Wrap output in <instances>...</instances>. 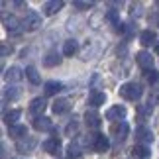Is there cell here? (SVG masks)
Segmentation results:
<instances>
[{"label": "cell", "instance_id": "obj_33", "mask_svg": "<svg viewBox=\"0 0 159 159\" xmlns=\"http://www.w3.org/2000/svg\"><path fill=\"white\" fill-rule=\"evenodd\" d=\"M108 6H112V8H120L122 4H120V2H108Z\"/></svg>", "mask_w": 159, "mask_h": 159}, {"label": "cell", "instance_id": "obj_25", "mask_svg": "<svg viewBox=\"0 0 159 159\" xmlns=\"http://www.w3.org/2000/svg\"><path fill=\"white\" fill-rule=\"evenodd\" d=\"M4 79H6V81H20V79H22V71L18 69V67H10V69H6Z\"/></svg>", "mask_w": 159, "mask_h": 159}, {"label": "cell", "instance_id": "obj_24", "mask_svg": "<svg viewBox=\"0 0 159 159\" xmlns=\"http://www.w3.org/2000/svg\"><path fill=\"white\" fill-rule=\"evenodd\" d=\"M26 77H28V81L32 84H39L41 83V77H39V73H38L35 67H26Z\"/></svg>", "mask_w": 159, "mask_h": 159}, {"label": "cell", "instance_id": "obj_1", "mask_svg": "<svg viewBox=\"0 0 159 159\" xmlns=\"http://www.w3.org/2000/svg\"><path fill=\"white\" fill-rule=\"evenodd\" d=\"M84 143H87L93 151H96V153H104V151H108V148H110L108 138L104 134H89L87 139H84Z\"/></svg>", "mask_w": 159, "mask_h": 159}, {"label": "cell", "instance_id": "obj_30", "mask_svg": "<svg viewBox=\"0 0 159 159\" xmlns=\"http://www.w3.org/2000/svg\"><path fill=\"white\" fill-rule=\"evenodd\" d=\"M145 79H148V83H157L159 81V73L155 69H149V71H145Z\"/></svg>", "mask_w": 159, "mask_h": 159}, {"label": "cell", "instance_id": "obj_7", "mask_svg": "<svg viewBox=\"0 0 159 159\" xmlns=\"http://www.w3.org/2000/svg\"><path fill=\"white\" fill-rule=\"evenodd\" d=\"M136 139H138L142 145H148V143L153 142V134H151L149 128L139 126V128H136Z\"/></svg>", "mask_w": 159, "mask_h": 159}, {"label": "cell", "instance_id": "obj_3", "mask_svg": "<svg viewBox=\"0 0 159 159\" xmlns=\"http://www.w3.org/2000/svg\"><path fill=\"white\" fill-rule=\"evenodd\" d=\"M41 26V16L38 12H28L26 18L22 20V28L26 30V32H35Z\"/></svg>", "mask_w": 159, "mask_h": 159}, {"label": "cell", "instance_id": "obj_6", "mask_svg": "<svg viewBox=\"0 0 159 159\" xmlns=\"http://www.w3.org/2000/svg\"><path fill=\"white\" fill-rule=\"evenodd\" d=\"M41 148H43V151H47V153H51V155H59V153H61V142H59L57 136L45 139Z\"/></svg>", "mask_w": 159, "mask_h": 159}, {"label": "cell", "instance_id": "obj_9", "mask_svg": "<svg viewBox=\"0 0 159 159\" xmlns=\"http://www.w3.org/2000/svg\"><path fill=\"white\" fill-rule=\"evenodd\" d=\"M136 61H138V65L142 67V69H145V71H149L151 67H153V57H151L148 51H139V53H136Z\"/></svg>", "mask_w": 159, "mask_h": 159}, {"label": "cell", "instance_id": "obj_13", "mask_svg": "<svg viewBox=\"0 0 159 159\" xmlns=\"http://www.w3.org/2000/svg\"><path fill=\"white\" fill-rule=\"evenodd\" d=\"M47 108V102H45V98H34L32 102H30V112L32 114H35L39 118L41 114H43V110Z\"/></svg>", "mask_w": 159, "mask_h": 159}, {"label": "cell", "instance_id": "obj_26", "mask_svg": "<svg viewBox=\"0 0 159 159\" xmlns=\"http://www.w3.org/2000/svg\"><path fill=\"white\" fill-rule=\"evenodd\" d=\"M18 96H20V90H18L16 87H12V89H6L4 90V100H14V98H18Z\"/></svg>", "mask_w": 159, "mask_h": 159}, {"label": "cell", "instance_id": "obj_22", "mask_svg": "<svg viewBox=\"0 0 159 159\" xmlns=\"http://www.w3.org/2000/svg\"><path fill=\"white\" fill-rule=\"evenodd\" d=\"M43 89H45V94H47V96H53V94H57L59 90L63 89V84L57 83V81H47Z\"/></svg>", "mask_w": 159, "mask_h": 159}, {"label": "cell", "instance_id": "obj_15", "mask_svg": "<svg viewBox=\"0 0 159 159\" xmlns=\"http://www.w3.org/2000/svg\"><path fill=\"white\" fill-rule=\"evenodd\" d=\"M87 102H89V106H93V110H94V108H98L106 102V94L104 93H90Z\"/></svg>", "mask_w": 159, "mask_h": 159}, {"label": "cell", "instance_id": "obj_8", "mask_svg": "<svg viewBox=\"0 0 159 159\" xmlns=\"http://www.w3.org/2000/svg\"><path fill=\"white\" fill-rule=\"evenodd\" d=\"M128 132H130V128H128L126 122H116V124L112 126V134L116 136L118 142H124V139L128 138Z\"/></svg>", "mask_w": 159, "mask_h": 159}, {"label": "cell", "instance_id": "obj_19", "mask_svg": "<svg viewBox=\"0 0 159 159\" xmlns=\"http://www.w3.org/2000/svg\"><path fill=\"white\" fill-rule=\"evenodd\" d=\"M79 51V41L77 39H67L63 43V55L65 57H73Z\"/></svg>", "mask_w": 159, "mask_h": 159}, {"label": "cell", "instance_id": "obj_29", "mask_svg": "<svg viewBox=\"0 0 159 159\" xmlns=\"http://www.w3.org/2000/svg\"><path fill=\"white\" fill-rule=\"evenodd\" d=\"M67 153H69V157H79V155H81V145H79V143H71L69 148H67Z\"/></svg>", "mask_w": 159, "mask_h": 159}, {"label": "cell", "instance_id": "obj_5", "mask_svg": "<svg viewBox=\"0 0 159 159\" xmlns=\"http://www.w3.org/2000/svg\"><path fill=\"white\" fill-rule=\"evenodd\" d=\"M4 28L10 35H18L22 32V20H18L16 16H10V18H4Z\"/></svg>", "mask_w": 159, "mask_h": 159}, {"label": "cell", "instance_id": "obj_21", "mask_svg": "<svg viewBox=\"0 0 159 159\" xmlns=\"http://www.w3.org/2000/svg\"><path fill=\"white\" fill-rule=\"evenodd\" d=\"M59 63H61V55L55 53V51L47 53L45 57H43V65H45V67H57Z\"/></svg>", "mask_w": 159, "mask_h": 159}, {"label": "cell", "instance_id": "obj_4", "mask_svg": "<svg viewBox=\"0 0 159 159\" xmlns=\"http://www.w3.org/2000/svg\"><path fill=\"white\" fill-rule=\"evenodd\" d=\"M35 145H38V139L32 138V136H28V138H24L20 139V142L16 143V149H18V153H32V151L35 149Z\"/></svg>", "mask_w": 159, "mask_h": 159}, {"label": "cell", "instance_id": "obj_27", "mask_svg": "<svg viewBox=\"0 0 159 159\" xmlns=\"http://www.w3.org/2000/svg\"><path fill=\"white\" fill-rule=\"evenodd\" d=\"M73 6H75L77 10H89V8H93L94 6V2H84V0H75V2H73Z\"/></svg>", "mask_w": 159, "mask_h": 159}, {"label": "cell", "instance_id": "obj_10", "mask_svg": "<svg viewBox=\"0 0 159 159\" xmlns=\"http://www.w3.org/2000/svg\"><path fill=\"white\" fill-rule=\"evenodd\" d=\"M126 116V108L124 106H120V104H116L112 108H108L106 110V120H112V122H118L122 120Z\"/></svg>", "mask_w": 159, "mask_h": 159}, {"label": "cell", "instance_id": "obj_2", "mask_svg": "<svg viewBox=\"0 0 159 159\" xmlns=\"http://www.w3.org/2000/svg\"><path fill=\"white\" fill-rule=\"evenodd\" d=\"M142 94H143V90L136 83H126V84H122V87H120V96H122V98H126V100H138Z\"/></svg>", "mask_w": 159, "mask_h": 159}, {"label": "cell", "instance_id": "obj_18", "mask_svg": "<svg viewBox=\"0 0 159 159\" xmlns=\"http://www.w3.org/2000/svg\"><path fill=\"white\" fill-rule=\"evenodd\" d=\"M53 112L55 114H65V112H69V108H71V102L67 100V98H57L53 102Z\"/></svg>", "mask_w": 159, "mask_h": 159}, {"label": "cell", "instance_id": "obj_12", "mask_svg": "<svg viewBox=\"0 0 159 159\" xmlns=\"http://www.w3.org/2000/svg\"><path fill=\"white\" fill-rule=\"evenodd\" d=\"M63 0H49V2H45L43 4V14L45 16H53V14H57V12L63 8Z\"/></svg>", "mask_w": 159, "mask_h": 159}, {"label": "cell", "instance_id": "obj_23", "mask_svg": "<svg viewBox=\"0 0 159 159\" xmlns=\"http://www.w3.org/2000/svg\"><path fill=\"white\" fill-rule=\"evenodd\" d=\"M20 116H22V110H10V112H6L4 114V122H6V124H8V126H16V122H18V118H20Z\"/></svg>", "mask_w": 159, "mask_h": 159}, {"label": "cell", "instance_id": "obj_34", "mask_svg": "<svg viewBox=\"0 0 159 159\" xmlns=\"http://www.w3.org/2000/svg\"><path fill=\"white\" fill-rule=\"evenodd\" d=\"M155 51H157V53H159V43H157V45H155Z\"/></svg>", "mask_w": 159, "mask_h": 159}, {"label": "cell", "instance_id": "obj_11", "mask_svg": "<svg viewBox=\"0 0 159 159\" xmlns=\"http://www.w3.org/2000/svg\"><path fill=\"white\" fill-rule=\"evenodd\" d=\"M34 128L38 132H51L53 130V122L47 118V116H39V118L34 120Z\"/></svg>", "mask_w": 159, "mask_h": 159}, {"label": "cell", "instance_id": "obj_31", "mask_svg": "<svg viewBox=\"0 0 159 159\" xmlns=\"http://www.w3.org/2000/svg\"><path fill=\"white\" fill-rule=\"evenodd\" d=\"M12 51H14V47L8 45V43H2V47H0V55H2V57H8Z\"/></svg>", "mask_w": 159, "mask_h": 159}, {"label": "cell", "instance_id": "obj_28", "mask_svg": "<svg viewBox=\"0 0 159 159\" xmlns=\"http://www.w3.org/2000/svg\"><path fill=\"white\" fill-rule=\"evenodd\" d=\"M77 132H79V122L71 120L69 124H67V128H65V134H67V136H73V134H77Z\"/></svg>", "mask_w": 159, "mask_h": 159}, {"label": "cell", "instance_id": "obj_14", "mask_svg": "<svg viewBox=\"0 0 159 159\" xmlns=\"http://www.w3.org/2000/svg\"><path fill=\"white\" fill-rule=\"evenodd\" d=\"M84 122H87L89 128L96 130V128L100 126V114L96 112V110H87V114H84Z\"/></svg>", "mask_w": 159, "mask_h": 159}, {"label": "cell", "instance_id": "obj_20", "mask_svg": "<svg viewBox=\"0 0 159 159\" xmlns=\"http://www.w3.org/2000/svg\"><path fill=\"white\" fill-rule=\"evenodd\" d=\"M139 43L142 45H151V43H155V32H151V30H143L142 35H139Z\"/></svg>", "mask_w": 159, "mask_h": 159}, {"label": "cell", "instance_id": "obj_17", "mask_svg": "<svg viewBox=\"0 0 159 159\" xmlns=\"http://www.w3.org/2000/svg\"><path fill=\"white\" fill-rule=\"evenodd\" d=\"M132 155L136 157V159H148V157L151 155V151H149V148H148V145L136 143V145L132 148Z\"/></svg>", "mask_w": 159, "mask_h": 159}, {"label": "cell", "instance_id": "obj_32", "mask_svg": "<svg viewBox=\"0 0 159 159\" xmlns=\"http://www.w3.org/2000/svg\"><path fill=\"white\" fill-rule=\"evenodd\" d=\"M14 6H18V8H26V2H20V0H18V2H14Z\"/></svg>", "mask_w": 159, "mask_h": 159}, {"label": "cell", "instance_id": "obj_16", "mask_svg": "<svg viewBox=\"0 0 159 159\" xmlns=\"http://www.w3.org/2000/svg\"><path fill=\"white\" fill-rule=\"evenodd\" d=\"M10 138H16L18 142L24 138H28V128L24 124H16V126H10Z\"/></svg>", "mask_w": 159, "mask_h": 159}]
</instances>
